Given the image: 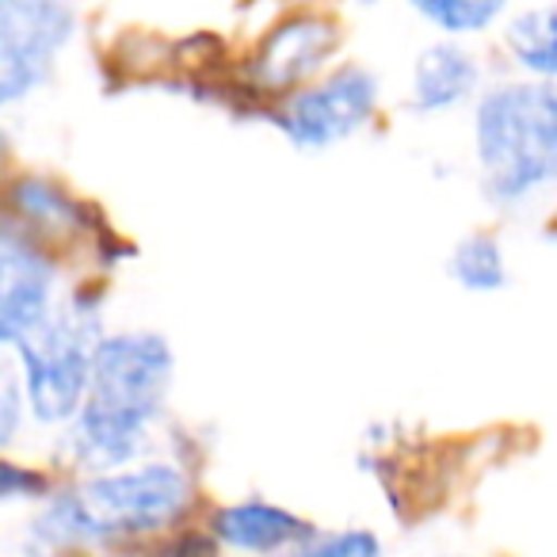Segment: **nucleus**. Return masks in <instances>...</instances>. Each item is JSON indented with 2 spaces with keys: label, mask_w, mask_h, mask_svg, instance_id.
Returning a JSON list of instances; mask_svg holds the SVG:
<instances>
[{
  "label": "nucleus",
  "mask_w": 557,
  "mask_h": 557,
  "mask_svg": "<svg viewBox=\"0 0 557 557\" xmlns=\"http://www.w3.org/2000/svg\"><path fill=\"white\" fill-rule=\"evenodd\" d=\"M379 111V77L363 65H344L318 85H306L275 115L278 131L298 149H329L363 131Z\"/></svg>",
  "instance_id": "423d86ee"
},
{
  "label": "nucleus",
  "mask_w": 557,
  "mask_h": 557,
  "mask_svg": "<svg viewBox=\"0 0 557 557\" xmlns=\"http://www.w3.org/2000/svg\"><path fill=\"white\" fill-rule=\"evenodd\" d=\"M336 50V27L321 16L283 20L252 58V81L268 92H290L310 81Z\"/></svg>",
  "instance_id": "6e6552de"
},
{
  "label": "nucleus",
  "mask_w": 557,
  "mask_h": 557,
  "mask_svg": "<svg viewBox=\"0 0 557 557\" xmlns=\"http://www.w3.org/2000/svg\"><path fill=\"white\" fill-rule=\"evenodd\" d=\"M504 47L534 81H557V0L519 12L504 32Z\"/></svg>",
  "instance_id": "9b49d317"
},
{
  "label": "nucleus",
  "mask_w": 557,
  "mask_h": 557,
  "mask_svg": "<svg viewBox=\"0 0 557 557\" xmlns=\"http://www.w3.org/2000/svg\"><path fill=\"white\" fill-rule=\"evenodd\" d=\"M176 359L161 333H108L96 351L85 409L65 428V450L88 473L123 470L146 450L172 389Z\"/></svg>",
  "instance_id": "f257e3e1"
},
{
  "label": "nucleus",
  "mask_w": 557,
  "mask_h": 557,
  "mask_svg": "<svg viewBox=\"0 0 557 557\" xmlns=\"http://www.w3.org/2000/svg\"><path fill=\"white\" fill-rule=\"evenodd\" d=\"M73 27L70 0H0V100L20 103L47 85Z\"/></svg>",
  "instance_id": "39448f33"
},
{
  "label": "nucleus",
  "mask_w": 557,
  "mask_h": 557,
  "mask_svg": "<svg viewBox=\"0 0 557 557\" xmlns=\"http://www.w3.org/2000/svg\"><path fill=\"white\" fill-rule=\"evenodd\" d=\"M481 70L473 54L458 42H435L412 65V108L420 115L455 111L478 92Z\"/></svg>",
  "instance_id": "9d476101"
},
{
  "label": "nucleus",
  "mask_w": 557,
  "mask_h": 557,
  "mask_svg": "<svg viewBox=\"0 0 557 557\" xmlns=\"http://www.w3.org/2000/svg\"><path fill=\"white\" fill-rule=\"evenodd\" d=\"M191 508V478L172 462L103 470L62 488L32 523L39 546H111L164 531Z\"/></svg>",
  "instance_id": "f03ea898"
},
{
  "label": "nucleus",
  "mask_w": 557,
  "mask_h": 557,
  "mask_svg": "<svg viewBox=\"0 0 557 557\" xmlns=\"http://www.w3.org/2000/svg\"><path fill=\"white\" fill-rule=\"evenodd\" d=\"M24 409H27L24 379H16V374H4V389H0V443H12Z\"/></svg>",
  "instance_id": "dca6fc26"
},
{
  "label": "nucleus",
  "mask_w": 557,
  "mask_h": 557,
  "mask_svg": "<svg viewBox=\"0 0 557 557\" xmlns=\"http://www.w3.org/2000/svg\"><path fill=\"white\" fill-rule=\"evenodd\" d=\"M157 557H218L214 534H184V539L169 542Z\"/></svg>",
  "instance_id": "a211bd4d"
},
{
  "label": "nucleus",
  "mask_w": 557,
  "mask_h": 557,
  "mask_svg": "<svg viewBox=\"0 0 557 557\" xmlns=\"http://www.w3.org/2000/svg\"><path fill=\"white\" fill-rule=\"evenodd\" d=\"M42 478L39 473H27L24 466L4 462L0 466V500L16 504V500H32V496H42Z\"/></svg>",
  "instance_id": "f3484780"
},
{
  "label": "nucleus",
  "mask_w": 557,
  "mask_h": 557,
  "mask_svg": "<svg viewBox=\"0 0 557 557\" xmlns=\"http://www.w3.org/2000/svg\"><path fill=\"white\" fill-rule=\"evenodd\" d=\"M405 4L443 35H478L508 9V0H405Z\"/></svg>",
  "instance_id": "ddd939ff"
},
{
  "label": "nucleus",
  "mask_w": 557,
  "mask_h": 557,
  "mask_svg": "<svg viewBox=\"0 0 557 557\" xmlns=\"http://www.w3.org/2000/svg\"><path fill=\"white\" fill-rule=\"evenodd\" d=\"M275 557H382V542L374 531L348 527V531L310 534L306 542H298V546L283 549Z\"/></svg>",
  "instance_id": "2eb2a0df"
},
{
  "label": "nucleus",
  "mask_w": 557,
  "mask_h": 557,
  "mask_svg": "<svg viewBox=\"0 0 557 557\" xmlns=\"http://www.w3.org/2000/svg\"><path fill=\"white\" fill-rule=\"evenodd\" d=\"M100 310L92 298L58 306L32 336L12 344L20 379L27 389V412L47 428H70L92 389L96 351L103 344Z\"/></svg>",
  "instance_id": "20e7f679"
},
{
  "label": "nucleus",
  "mask_w": 557,
  "mask_h": 557,
  "mask_svg": "<svg viewBox=\"0 0 557 557\" xmlns=\"http://www.w3.org/2000/svg\"><path fill=\"white\" fill-rule=\"evenodd\" d=\"M210 534H214L222 546L237 549V554H263L275 557L283 549L298 546L313 534V527L302 516H295L283 504L271 500H237L225 504L210 519Z\"/></svg>",
  "instance_id": "1a4fd4ad"
},
{
  "label": "nucleus",
  "mask_w": 557,
  "mask_h": 557,
  "mask_svg": "<svg viewBox=\"0 0 557 557\" xmlns=\"http://www.w3.org/2000/svg\"><path fill=\"white\" fill-rule=\"evenodd\" d=\"M447 271L470 295H496V290L508 287V260H504L500 240L488 237V233H470V237L458 240L447 260Z\"/></svg>",
  "instance_id": "f8f14e48"
},
{
  "label": "nucleus",
  "mask_w": 557,
  "mask_h": 557,
  "mask_svg": "<svg viewBox=\"0 0 557 557\" xmlns=\"http://www.w3.org/2000/svg\"><path fill=\"white\" fill-rule=\"evenodd\" d=\"M481 187L496 207H519L557 187V85L508 81L473 108Z\"/></svg>",
  "instance_id": "7ed1b4c3"
},
{
  "label": "nucleus",
  "mask_w": 557,
  "mask_h": 557,
  "mask_svg": "<svg viewBox=\"0 0 557 557\" xmlns=\"http://www.w3.org/2000/svg\"><path fill=\"white\" fill-rule=\"evenodd\" d=\"M12 207L27 218L35 230H62V225H77L81 207L62 191V187L47 184L39 176H24L12 187Z\"/></svg>",
  "instance_id": "4468645a"
},
{
  "label": "nucleus",
  "mask_w": 557,
  "mask_h": 557,
  "mask_svg": "<svg viewBox=\"0 0 557 557\" xmlns=\"http://www.w3.org/2000/svg\"><path fill=\"white\" fill-rule=\"evenodd\" d=\"M54 283V260L42 256L35 240L20 233V225H4V237H0V341L9 348L32 336L58 310Z\"/></svg>",
  "instance_id": "0eeeda50"
}]
</instances>
